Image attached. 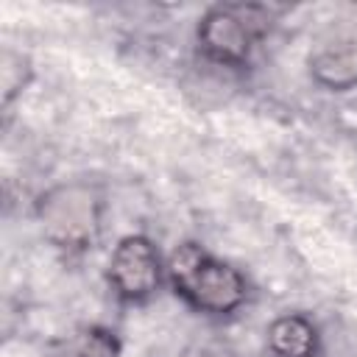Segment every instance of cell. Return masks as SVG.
<instances>
[{
	"label": "cell",
	"instance_id": "cell-5",
	"mask_svg": "<svg viewBox=\"0 0 357 357\" xmlns=\"http://www.w3.org/2000/svg\"><path fill=\"white\" fill-rule=\"evenodd\" d=\"M307 73L326 92L357 89V22L340 20L324 28L307 53Z\"/></svg>",
	"mask_w": 357,
	"mask_h": 357
},
{
	"label": "cell",
	"instance_id": "cell-9",
	"mask_svg": "<svg viewBox=\"0 0 357 357\" xmlns=\"http://www.w3.org/2000/svg\"><path fill=\"white\" fill-rule=\"evenodd\" d=\"M321 357H326V354H321Z\"/></svg>",
	"mask_w": 357,
	"mask_h": 357
},
{
	"label": "cell",
	"instance_id": "cell-1",
	"mask_svg": "<svg viewBox=\"0 0 357 357\" xmlns=\"http://www.w3.org/2000/svg\"><path fill=\"white\" fill-rule=\"evenodd\" d=\"M165 273L173 296L204 318H231L251 298L248 276L192 240L178 243L167 254Z\"/></svg>",
	"mask_w": 357,
	"mask_h": 357
},
{
	"label": "cell",
	"instance_id": "cell-7",
	"mask_svg": "<svg viewBox=\"0 0 357 357\" xmlns=\"http://www.w3.org/2000/svg\"><path fill=\"white\" fill-rule=\"evenodd\" d=\"M42 357H123V340L112 326L84 324L47 340Z\"/></svg>",
	"mask_w": 357,
	"mask_h": 357
},
{
	"label": "cell",
	"instance_id": "cell-8",
	"mask_svg": "<svg viewBox=\"0 0 357 357\" xmlns=\"http://www.w3.org/2000/svg\"><path fill=\"white\" fill-rule=\"evenodd\" d=\"M31 78H33V64H31L28 53L14 50V47H3V56H0V103L6 112L28 89Z\"/></svg>",
	"mask_w": 357,
	"mask_h": 357
},
{
	"label": "cell",
	"instance_id": "cell-6",
	"mask_svg": "<svg viewBox=\"0 0 357 357\" xmlns=\"http://www.w3.org/2000/svg\"><path fill=\"white\" fill-rule=\"evenodd\" d=\"M271 357H321L324 343L315 321L304 312H282L265 329Z\"/></svg>",
	"mask_w": 357,
	"mask_h": 357
},
{
	"label": "cell",
	"instance_id": "cell-2",
	"mask_svg": "<svg viewBox=\"0 0 357 357\" xmlns=\"http://www.w3.org/2000/svg\"><path fill=\"white\" fill-rule=\"evenodd\" d=\"M42 237L64 257H84L100 243L106 190L92 178H64L45 187L33 201Z\"/></svg>",
	"mask_w": 357,
	"mask_h": 357
},
{
	"label": "cell",
	"instance_id": "cell-4",
	"mask_svg": "<svg viewBox=\"0 0 357 357\" xmlns=\"http://www.w3.org/2000/svg\"><path fill=\"white\" fill-rule=\"evenodd\" d=\"M106 282L112 296L123 307H142L156 298L159 290L167 284L165 257L159 245L142 231L120 237L106 265Z\"/></svg>",
	"mask_w": 357,
	"mask_h": 357
},
{
	"label": "cell",
	"instance_id": "cell-3",
	"mask_svg": "<svg viewBox=\"0 0 357 357\" xmlns=\"http://www.w3.org/2000/svg\"><path fill=\"white\" fill-rule=\"evenodd\" d=\"M273 22L276 8L268 3H215L195 22L198 59L240 73L273 31Z\"/></svg>",
	"mask_w": 357,
	"mask_h": 357
}]
</instances>
